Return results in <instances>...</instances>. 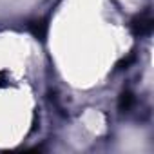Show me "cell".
Listing matches in <instances>:
<instances>
[{
	"label": "cell",
	"mask_w": 154,
	"mask_h": 154,
	"mask_svg": "<svg viewBox=\"0 0 154 154\" xmlns=\"http://www.w3.org/2000/svg\"><path fill=\"white\" fill-rule=\"evenodd\" d=\"M152 26H154V20H152L150 13H141L132 20L131 29H132V33L136 36H145V35H149L152 31Z\"/></svg>",
	"instance_id": "6da1fadb"
},
{
	"label": "cell",
	"mask_w": 154,
	"mask_h": 154,
	"mask_svg": "<svg viewBox=\"0 0 154 154\" xmlns=\"http://www.w3.org/2000/svg\"><path fill=\"white\" fill-rule=\"evenodd\" d=\"M29 31H31V35L35 38L45 40V36H47V22L45 20H35V22H31L29 24Z\"/></svg>",
	"instance_id": "7a4b0ae2"
},
{
	"label": "cell",
	"mask_w": 154,
	"mask_h": 154,
	"mask_svg": "<svg viewBox=\"0 0 154 154\" xmlns=\"http://www.w3.org/2000/svg\"><path fill=\"white\" fill-rule=\"evenodd\" d=\"M132 103H134V96H132L129 91L120 96V109H122V111H129V109L132 107Z\"/></svg>",
	"instance_id": "3957f363"
},
{
	"label": "cell",
	"mask_w": 154,
	"mask_h": 154,
	"mask_svg": "<svg viewBox=\"0 0 154 154\" xmlns=\"http://www.w3.org/2000/svg\"><path fill=\"white\" fill-rule=\"evenodd\" d=\"M4 85H6V72L0 71V87H4Z\"/></svg>",
	"instance_id": "277c9868"
}]
</instances>
